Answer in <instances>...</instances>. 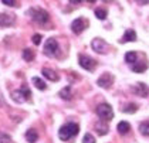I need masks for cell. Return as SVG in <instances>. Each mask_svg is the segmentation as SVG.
Wrapping results in <instances>:
<instances>
[{
	"label": "cell",
	"mask_w": 149,
	"mask_h": 143,
	"mask_svg": "<svg viewBox=\"0 0 149 143\" xmlns=\"http://www.w3.org/2000/svg\"><path fill=\"white\" fill-rule=\"evenodd\" d=\"M138 110V106L135 103H128L126 106L122 108V112H125V113H134V112H136Z\"/></svg>",
	"instance_id": "cell-22"
},
{
	"label": "cell",
	"mask_w": 149,
	"mask_h": 143,
	"mask_svg": "<svg viewBox=\"0 0 149 143\" xmlns=\"http://www.w3.org/2000/svg\"><path fill=\"white\" fill-rule=\"evenodd\" d=\"M139 132L142 133L143 136H149V122H142L139 125Z\"/></svg>",
	"instance_id": "cell-20"
},
{
	"label": "cell",
	"mask_w": 149,
	"mask_h": 143,
	"mask_svg": "<svg viewBox=\"0 0 149 143\" xmlns=\"http://www.w3.org/2000/svg\"><path fill=\"white\" fill-rule=\"evenodd\" d=\"M78 62H80V65L84 68V69H87V71H94L95 69V67H97V61L91 58V57H88V55L85 54H80L78 57Z\"/></svg>",
	"instance_id": "cell-5"
},
{
	"label": "cell",
	"mask_w": 149,
	"mask_h": 143,
	"mask_svg": "<svg viewBox=\"0 0 149 143\" xmlns=\"http://www.w3.org/2000/svg\"><path fill=\"white\" fill-rule=\"evenodd\" d=\"M12 98H13V101L17 102V103H22V102H24V101H27L26 96L22 94V91H14V92L12 94Z\"/></svg>",
	"instance_id": "cell-18"
},
{
	"label": "cell",
	"mask_w": 149,
	"mask_h": 143,
	"mask_svg": "<svg viewBox=\"0 0 149 143\" xmlns=\"http://www.w3.org/2000/svg\"><path fill=\"white\" fill-rule=\"evenodd\" d=\"M112 82H114V77H112L109 72H104L102 75L98 78V81H97V84L104 89H108L112 85Z\"/></svg>",
	"instance_id": "cell-7"
},
{
	"label": "cell",
	"mask_w": 149,
	"mask_h": 143,
	"mask_svg": "<svg viewBox=\"0 0 149 143\" xmlns=\"http://www.w3.org/2000/svg\"><path fill=\"white\" fill-rule=\"evenodd\" d=\"M78 132H80L78 125L70 122V123L64 125V126L58 131V137H60L61 140H68V139H71V137H74L75 135H78Z\"/></svg>",
	"instance_id": "cell-1"
},
{
	"label": "cell",
	"mask_w": 149,
	"mask_h": 143,
	"mask_svg": "<svg viewBox=\"0 0 149 143\" xmlns=\"http://www.w3.org/2000/svg\"><path fill=\"white\" fill-rule=\"evenodd\" d=\"M1 3H3V4H6V6H10V7L17 6V1H14V0H1Z\"/></svg>",
	"instance_id": "cell-28"
},
{
	"label": "cell",
	"mask_w": 149,
	"mask_h": 143,
	"mask_svg": "<svg viewBox=\"0 0 149 143\" xmlns=\"http://www.w3.org/2000/svg\"><path fill=\"white\" fill-rule=\"evenodd\" d=\"M0 143H10V136L6 133H0Z\"/></svg>",
	"instance_id": "cell-27"
},
{
	"label": "cell",
	"mask_w": 149,
	"mask_h": 143,
	"mask_svg": "<svg viewBox=\"0 0 149 143\" xmlns=\"http://www.w3.org/2000/svg\"><path fill=\"white\" fill-rule=\"evenodd\" d=\"M29 14H30L31 19H33L36 23H38V24H46V23L48 22V19H50L48 13H47L46 10H43V9H30V10H29Z\"/></svg>",
	"instance_id": "cell-3"
},
{
	"label": "cell",
	"mask_w": 149,
	"mask_h": 143,
	"mask_svg": "<svg viewBox=\"0 0 149 143\" xmlns=\"http://www.w3.org/2000/svg\"><path fill=\"white\" fill-rule=\"evenodd\" d=\"M58 95L61 96L63 99H65V101H70V99L72 98V91H71V87H65V88H63L60 92H58Z\"/></svg>",
	"instance_id": "cell-15"
},
{
	"label": "cell",
	"mask_w": 149,
	"mask_h": 143,
	"mask_svg": "<svg viewBox=\"0 0 149 143\" xmlns=\"http://www.w3.org/2000/svg\"><path fill=\"white\" fill-rule=\"evenodd\" d=\"M132 89H134V92H135L136 95H139V96H148L149 89H148V87H146L143 82H138Z\"/></svg>",
	"instance_id": "cell-10"
},
{
	"label": "cell",
	"mask_w": 149,
	"mask_h": 143,
	"mask_svg": "<svg viewBox=\"0 0 149 143\" xmlns=\"http://www.w3.org/2000/svg\"><path fill=\"white\" fill-rule=\"evenodd\" d=\"M97 115H98L102 121L108 122L114 118V110L111 108V105H108V103H101V105L97 106Z\"/></svg>",
	"instance_id": "cell-2"
},
{
	"label": "cell",
	"mask_w": 149,
	"mask_h": 143,
	"mask_svg": "<svg viewBox=\"0 0 149 143\" xmlns=\"http://www.w3.org/2000/svg\"><path fill=\"white\" fill-rule=\"evenodd\" d=\"M146 68H148V62H146L145 60H142V61H138V62H135V64L132 65V71H134V72H138V74H142V72H145Z\"/></svg>",
	"instance_id": "cell-11"
},
{
	"label": "cell",
	"mask_w": 149,
	"mask_h": 143,
	"mask_svg": "<svg viewBox=\"0 0 149 143\" xmlns=\"http://www.w3.org/2000/svg\"><path fill=\"white\" fill-rule=\"evenodd\" d=\"M44 54L47 57H56L58 54V43L56 38H48L44 43Z\"/></svg>",
	"instance_id": "cell-4"
},
{
	"label": "cell",
	"mask_w": 149,
	"mask_h": 143,
	"mask_svg": "<svg viewBox=\"0 0 149 143\" xmlns=\"http://www.w3.org/2000/svg\"><path fill=\"white\" fill-rule=\"evenodd\" d=\"M41 72H43V75H44L47 79H50V81H58V79H60L57 72H54V71L50 69V68H43Z\"/></svg>",
	"instance_id": "cell-12"
},
{
	"label": "cell",
	"mask_w": 149,
	"mask_h": 143,
	"mask_svg": "<svg viewBox=\"0 0 149 143\" xmlns=\"http://www.w3.org/2000/svg\"><path fill=\"white\" fill-rule=\"evenodd\" d=\"M14 22H16V16L14 14H6V13L0 14V27H9Z\"/></svg>",
	"instance_id": "cell-9"
},
{
	"label": "cell",
	"mask_w": 149,
	"mask_h": 143,
	"mask_svg": "<svg viewBox=\"0 0 149 143\" xmlns=\"http://www.w3.org/2000/svg\"><path fill=\"white\" fill-rule=\"evenodd\" d=\"M87 27H88V20L84 19V17H78L77 20H74L72 24H71V30H72L75 34L82 33Z\"/></svg>",
	"instance_id": "cell-6"
},
{
	"label": "cell",
	"mask_w": 149,
	"mask_h": 143,
	"mask_svg": "<svg viewBox=\"0 0 149 143\" xmlns=\"http://www.w3.org/2000/svg\"><path fill=\"white\" fill-rule=\"evenodd\" d=\"M136 60V53H134V51H128L125 54V61L128 64H132L134 61Z\"/></svg>",
	"instance_id": "cell-23"
},
{
	"label": "cell",
	"mask_w": 149,
	"mask_h": 143,
	"mask_svg": "<svg viewBox=\"0 0 149 143\" xmlns=\"http://www.w3.org/2000/svg\"><path fill=\"white\" fill-rule=\"evenodd\" d=\"M129 131H131V125H129L128 122L122 121V122L118 123V132L121 133V135H126Z\"/></svg>",
	"instance_id": "cell-16"
},
{
	"label": "cell",
	"mask_w": 149,
	"mask_h": 143,
	"mask_svg": "<svg viewBox=\"0 0 149 143\" xmlns=\"http://www.w3.org/2000/svg\"><path fill=\"white\" fill-rule=\"evenodd\" d=\"M91 47L94 51H97V53H101V54H105L107 53V50H108V44L104 41L102 38H94L91 43Z\"/></svg>",
	"instance_id": "cell-8"
},
{
	"label": "cell",
	"mask_w": 149,
	"mask_h": 143,
	"mask_svg": "<svg viewBox=\"0 0 149 143\" xmlns=\"http://www.w3.org/2000/svg\"><path fill=\"white\" fill-rule=\"evenodd\" d=\"M20 91H22V94L26 96V99H30V96H31V92H30V89H29V87H27V85H23V87L20 88Z\"/></svg>",
	"instance_id": "cell-25"
},
{
	"label": "cell",
	"mask_w": 149,
	"mask_h": 143,
	"mask_svg": "<svg viewBox=\"0 0 149 143\" xmlns=\"http://www.w3.org/2000/svg\"><path fill=\"white\" fill-rule=\"evenodd\" d=\"M26 139L29 140L30 143H34L38 140V133L36 129H29L27 132H26Z\"/></svg>",
	"instance_id": "cell-14"
},
{
	"label": "cell",
	"mask_w": 149,
	"mask_h": 143,
	"mask_svg": "<svg viewBox=\"0 0 149 143\" xmlns=\"http://www.w3.org/2000/svg\"><path fill=\"white\" fill-rule=\"evenodd\" d=\"M95 16H97V19H100V20H105V19H107V10L97 9V10H95Z\"/></svg>",
	"instance_id": "cell-24"
},
{
	"label": "cell",
	"mask_w": 149,
	"mask_h": 143,
	"mask_svg": "<svg viewBox=\"0 0 149 143\" xmlns=\"http://www.w3.org/2000/svg\"><path fill=\"white\" fill-rule=\"evenodd\" d=\"M34 58V53L30 48H24L23 50V60L24 61H31Z\"/></svg>",
	"instance_id": "cell-21"
},
{
	"label": "cell",
	"mask_w": 149,
	"mask_h": 143,
	"mask_svg": "<svg viewBox=\"0 0 149 143\" xmlns=\"http://www.w3.org/2000/svg\"><path fill=\"white\" fill-rule=\"evenodd\" d=\"M82 143H95V139H94V136L91 133H87L82 139Z\"/></svg>",
	"instance_id": "cell-26"
},
{
	"label": "cell",
	"mask_w": 149,
	"mask_h": 143,
	"mask_svg": "<svg viewBox=\"0 0 149 143\" xmlns=\"http://www.w3.org/2000/svg\"><path fill=\"white\" fill-rule=\"evenodd\" d=\"M33 43H34L36 45H38L41 43V35H40V34H34V35H33Z\"/></svg>",
	"instance_id": "cell-29"
},
{
	"label": "cell",
	"mask_w": 149,
	"mask_h": 143,
	"mask_svg": "<svg viewBox=\"0 0 149 143\" xmlns=\"http://www.w3.org/2000/svg\"><path fill=\"white\" fill-rule=\"evenodd\" d=\"M95 131L98 132V135H107L108 133V125L107 123H97L95 125Z\"/></svg>",
	"instance_id": "cell-19"
},
{
	"label": "cell",
	"mask_w": 149,
	"mask_h": 143,
	"mask_svg": "<svg viewBox=\"0 0 149 143\" xmlns=\"http://www.w3.org/2000/svg\"><path fill=\"white\" fill-rule=\"evenodd\" d=\"M136 40V33L134 30H126L124 37L119 40V43H128V41H135Z\"/></svg>",
	"instance_id": "cell-13"
},
{
	"label": "cell",
	"mask_w": 149,
	"mask_h": 143,
	"mask_svg": "<svg viewBox=\"0 0 149 143\" xmlns=\"http://www.w3.org/2000/svg\"><path fill=\"white\" fill-rule=\"evenodd\" d=\"M31 82H33V84L36 85V88L41 89V91H44V89L47 88L46 82H44L41 78H38V77H33V78H31Z\"/></svg>",
	"instance_id": "cell-17"
}]
</instances>
